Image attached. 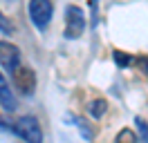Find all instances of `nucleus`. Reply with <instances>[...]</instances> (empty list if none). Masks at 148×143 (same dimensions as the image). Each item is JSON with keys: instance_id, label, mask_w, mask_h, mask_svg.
<instances>
[{"instance_id": "1", "label": "nucleus", "mask_w": 148, "mask_h": 143, "mask_svg": "<svg viewBox=\"0 0 148 143\" xmlns=\"http://www.w3.org/2000/svg\"><path fill=\"white\" fill-rule=\"evenodd\" d=\"M2 127H7L11 132L20 136L23 141L27 143H43V130H40V123H38L36 116H20L16 123H2Z\"/></svg>"}, {"instance_id": "2", "label": "nucleus", "mask_w": 148, "mask_h": 143, "mask_svg": "<svg viewBox=\"0 0 148 143\" xmlns=\"http://www.w3.org/2000/svg\"><path fill=\"white\" fill-rule=\"evenodd\" d=\"M85 29V16L81 7L70 5L65 9V38H79Z\"/></svg>"}, {"instance_id": "3", "label": "nucleus", "mask_w": 148, "mask_h": 143, "mask_svg": "<svg viewBox=\"0 0 148 143\" xmlns=\"http://www.w3.org/2000/svg\"><path fill=\"white\" fill-rule=\"evenodd\" d=\"M52 11H54V5H52L49 0H32V2H29V16H32L34 25H36L40 31L49 25Z\"/></svg>"}, {"instance_id": "4", "label": "nucleus", "mask_w": 148, "mask_h": 143, "mask_svg": "<svg viewBox=\"0 0 148 143\" xmlns=\"http://www.w3.org/2000/svg\"><path fill=\"white\" fill-rule=\"evenodd\" d=\"M0 65L7 74H14L20 67V49L14 43L0 40Z\"/></svg>"}, {"instance_id": "5", "label": "nucleus", "mask_w": 148, "mask_h": 143, "mask_svg": "<svg viewBox=\"0 0 148 143\" xmlns=\"http://www.w3.org/2000/svg\"><path fill=\"white\" fill-rule=\"evenodd\" d=\"M11 78L16 83V87L20 89V94H25V96H29L36 87V74H34L32 67H18L11 74Z\"/></svg>"}, {"instance_id": "6", "label": "nucleus", "mask_w": 148, "mask_h": 143, "mask_svg": "<svg viewBox=\"0 0 148 143\" xmlns=\"http://www.w3.org/2000/svg\"><path fill=\"white\" fill-rule=\"evenodd\" d=\"M0 105H2L5 112H14V110H16V96H14V92H11L9 83L5 80L2 72H0Z\"/></svg>"}, {"instance_id": "7", "label": "nucleus", "mask_w": 148, "mask_h": 143, "mask_svg": "<svg viewBox=\"0 0 148 143\" xmlns=\"http://www.w3.org/2000/svg\"><path fill=\"white\" fill-rule=\"evenodd\" d=\"M106 107H108V103H106L103 98H97V101H92V103L88 105V112H90L92 118H101V116L106 114Z\"/></svg>"}, {"instance_id": "8", "label": "nucleus", "mask_w": 148, "mask_h": 143, "mask_svg": "<svg viewBox=\"0 0 148 143\" xmlns=\"http://www.w3.org/2000/svg\"><path fill=\"white\" fill-rule=\"evenodd\" d=\"M114 143H137V134L132 132L130 127H123V130H121V132L117 134Z\"/></svg>"}, {"instance_id": "9", "label": "nucleus", "mask_w": 148, "mask_h": 143, "mask_svg": "<svg viewBox=\"0 0 148 143\" xmlns=\"http://www.w3.org/2000/svg\"><path fill=\"white\" fill-rule=\"evenodd\" d=\"M114 63L119 65V67H128L135 63V58L130 56V54H123V52H114Z\"/></svg>"}, {"instance_id": "10", "label": "nucleus", "mask_w": 148, "mask_h": 143, "mask_svg": "<svg viewBox=\"0 0 148 143\" xmlns=\"http://www.w3.org/2000/svg\"><path fill=\"white\" fill-rule=\"evenodd\" d=\"M72 121H74V123H76V125H79V130H81V134H83L85 139L90 141V139H92V132L88 130V123H85V121H81L79 116H72Z\"/></svg>"}, {"instance_id": "11", "label": "nucleus", "mask_w": 148, "mask_h": 143, "mask_svg": "<svg viewBox=\"0 0 148 143\" xmlns=\"http://www.w3.org/2000/svg\"><path fill=\"white\" fill-rule=\"evenodd\" d=\"M132 65H137L139 69L144 72V76H148V56H139V58H135Z\"/></svg>"}, {"instance_id": "12", "label": "nucleus", "mask_w": 148, "mask_h": 143, "mask_svg": "<svg viewBox=\"0 0 148 143\" xmlns=\"http://www.w3.org/2000/svg\"><path fill=\"white\" fill-rule=\"evenodd\" d=\"M135 123H137L139 132H141V139H144V141L148 143V123H146V121H144V118H137Z\"/></svg>"}, {"instance_id": "13", "label": "nucleus", "mask_w": 148, "mask_h": 143, "mask_svg": "<svg viewBox=\"0 0 148 143\" xmlns=\"http://www.w3.org/2000/svg\"><path fill=\"white\" fill-rule=\"evenodd\" d=\"M0 29H2L5 34H11V27H9V22L5 20V16H2V14H0Z\"/></svg>"}]
</instances>
